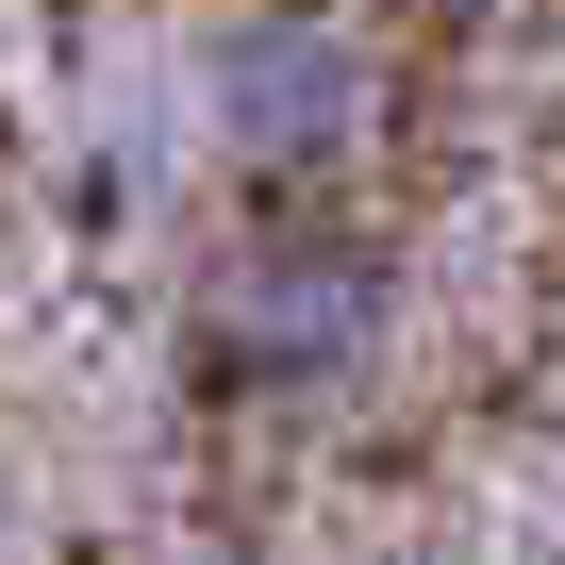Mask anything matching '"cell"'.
Listing matches in <instances>:
<instances>
[{
    "mask_svg": "<svg viewBox=\"0 0 565 565\" xmlns=\"http://www.w3.org/2000/svg\"><path fill=\"white\" fill-rule=\"evenodd\" d=\"M350 134H366V67L317 18H266V34L216 51V150H249V167H333Z\"/></svg>",
    "mask_w": 565,
    "mask_h": 565,
    "instance_id": "6da1fadb",
    "label": "cell"
},
{
    "mask_svg": "<svg viewBox=\"0 0 565 565\" xmlns=\"http://www.w3.org/2000/svg\"><path fill=\"white\" fill-rule=\"evenodd\" d=\"M216 333H233L266 383H317V366L366 350V266H333V249H266L233 300H216Z\"/></svg>",
    "mask_w": 565,
    "mask_h": 565,
    "instance_id": "7a4b0ae2",
    "label": "cell"
}]
</instances>
